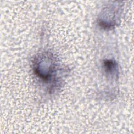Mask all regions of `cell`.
<instances>
[{"mask_svg": "<svg viewBox=\"0 0 134 134\" xmlns=\"http://www.w3.org/2000/svg\"><path fill=\"white\" fill-rule=\"evenodd\" d=\"M103 66L105 72L108 74H114L117 70V63L113 60H105Z\"/></svg>", "mask_w": 134, "mask_h": 134, "instance_id": "obj_1", "label": "cell"}]
</instances>
